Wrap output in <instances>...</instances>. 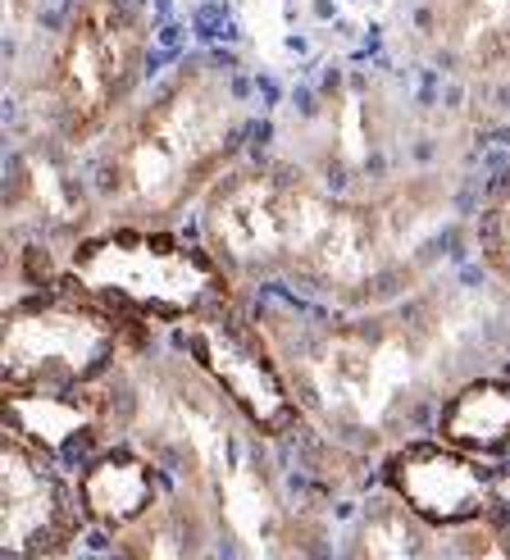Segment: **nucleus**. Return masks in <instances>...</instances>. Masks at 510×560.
<instances>
[{
  "instance_id": "nucleus-10",
  "label": "nucleus",
  "mask_w": 510,
  "mask_h": 560,
  "mask_svg": "<svg viewBox=\"0 0 510 560\" xmlns=\"http://www.w3.org/2000/svg\"><path fill=\"white\" fill-rule=\"evenodd\" d=\"M88 534L73 469L50 460L23 438L0 442V551L19 560L69 556Z\"/></svg>"
},
{
  "instance_id": "nucleus-14",
  "label": "nucleus",
  "mask_w": 510,
  "mask_h": 560,
  "mask_svg": "<svg viewBox=\"0 0 510 560\" xmlns=\"http://www.w3.org/2000/svg\"><path fill=\"white\" fill-rule=\"evenodd\" d=\"M442 46L465 69L488 73L510 50V0H451L442 10Z\"/></svg>"
},
{
  "instance_id": "nucleus-12",
  "label": "nucleus",
  "mask_w": 510,
  "mask_h": 560,
  "mask_svg": "<svg viewBox=\"0 0 510 560\" xmlns=\"http://www.w3.org/2000/svg\"><path fill=\"white\" fill-rule=\"evenodd\" d=\"M429 433L474 456L510 460V365L474 370L451 383L429 419Z\"/></svg>"
},
{
  "instance_id": "nucleus-4",
  "label": "nucleus",
  "mask_w": 510,
  "mask_h": 560,
  "mask_svg": "<svg viewBox=\"0 0 510 560\" xmlns=\"http://www.w3.org/2000/svg\"><path fill=\"white\" fill-rule=\"evenodd\" d=\"M65 278L151 328H183L246 301V288L219 250L178 223L105 219L65 250Z\"/></svg>"
},
{
  "instance_id": "nucleus-3",
  "label": "nucleus",
  "mask_w": 510,
  "mask_h": 560,
  "mask_svg": "<svg viewBox=\"0 0 510 560\" xmlns=\"http://www.w3.org/2000/svg\"><path fill=\"white\" fill-rule=\"evenodd\" d=\"M255 315L269 328L310 424H320L324 438L392 452L415 415L433 419V324L415 305H333V315L260 305Z\"/></svg>"
},
{
  "instance_id": "nucleus-17",
  "label": "nucleus",
  "mask_w": 510,
  "mask_h": 560,
  "mask_svg": "<svg viewBox=\"0 0 510 560\" xmlns=\"http://www.w3.org/2000/svg\"><path fill=\"white\" fill-rule=\"evenodd\" d=\"M478 78H484L488 82V88H492V96L501 101V109H506V115H510V50L501 55V60L488 69V73H478Z\"/></svg>"
},
{
  "instance_id": "nucleus-1",
  "label": "nucleus",
  "mask_w": 510,
  "mask_h": 560,
  "mask_svg": "<svg viewBox=\"0 0 510 560\" xmlns=\"http://www.w3.org/2000/svg\"><path fill=\"white\" fill-rule=\"evenodd\" d=\"M415 191H343L297 160L242 155L196 206V233L242 288L292 283L351 311L406 296L429 273L438 219Z\"/></svg>"
},
{
  "instance_id": "nucleus-13",
  "label": "nucleus",
  "mask_w": 510,
  "mask_h": 560,
  "mask_svg": "<svg viewBox=\"0 0 510 560\" xmlns=\"http://www.w3.org/2000/svg\"><path fill=\"white\" fill-rule=\"evenodd\" d=\"M132 560H187L215 547V506L201 488L174 483L155 511L141 515L124 538L109 542Z\"/></svg>"
},
{
  "instance_id": "nucleus-16",
  "label": "nucleus",
  "mask_w": 510,
  "mask_h": 560,
  "mask_svg": "<svg viewBox=\"0 0 510 560\" xmlns=\"http://www.w3.org/2000/svg\"><path fill=\"white\" fill-rule=\"evenodd\" d=\"M474 256L497 288H510V160L484 191L474 214Z\"/></svg>"
},
{
  "instance_id": "nucleus-6",
  "label": "nucleus",
  "mask_w": 510,
  "mask_h": 560,
  "mask_svg": "<svg viewBox=\"0 0 510 560\" xmlns=\"http://www.w3.org/2000/svg\"><path fill=\"white\" fill-rule=\"evenodd\" d=\"M155 328L96 292L69 283L23 288L0 324L5 383H101L128 374L151 351Z\"/></svg>"
},
{
  "instance_id": "nucleus-15",
  "label": "nucleus",
  "mask_w": 510,
  "mask_h": 560,
  "mask_svg": "<svg viewBox=\"0 0 510 560\" xmlns=\"http://www.w3.org/2000/svg\"><path fill=\"white\" fill-rule=\"evenodd\" d=\"M347 551L351 556H433V551H447V538H442V528L419 520L406 501H396L383 488L370 506H364Z\"/></svg>"
},
{
  "instance_id": "nucleus-9",
  "label": "nucleus",
  "mask_w": 510,
  "mask_h": 560,
  "mask_svg": "<svg viewBox=\"0 0 510 560\" xmlns=\"http://www.w3.org/2000/svg\"><path fill=\"white\" fill-rule=\"evenodd\" d=\"M132 378L115 374L101 383H5L0 415L5 433L23 438L65 469H78L101 446L128 433L132 424Z\"/></svg>"
},
{
  "instance_id": "nucleus-2",
  "label": "nucleus",
  "mask_w": 510,
  "mask_h": 560,
  "mask_svg": "<svg viewBox=\"0 0 510 560\" xmlns=\"http://www.w3.org/2000/svg\"><path fill=\"white\" fill-rule=\"evenodd\" d=\"M251 96L223 55H187L96 142L92 187L105 219L178 223L246 155Z\"/></svg>"
},
{
  "instance_id": "nucleus-8",
  "label": "nucleus",
  "mask_w": 510,
  "mask_h": 560,
  "mask_svg": "<svg viewBox=\"0 0 510 560\" xmlns=\"http://www.w3.org/2000/svg\"><path fill=\"white\" fill-rule=\"evenodd\" d=\"M379 483L442 534L470 524L510 528V460L474 456L438 433L396 442L379 465Z\"/></svg>"
},
{
  "instance_id": "nucleus-11",
  "label": "nucleus",
  "mask_w": 510,
  "mask_h": 560,
  "mask_svg": "<svg viewBox=\"0 0 510 560\" xmlns=\"http://www.w3.org/2000/svg\"><path fill=\"white\" fill-rule=\"evenodd\" d=\"M73 483H78L88 528L101 534L105 542H115L147 511H155L178 479L169 474V465L155 452H147V446H137L128 438H115L73 469Z\"/></svg>"
},
{
  "instance_id": "nucleus-5",
  "label": "nucleus",
  "mask_w": 510,
  "mask_h": 560,
  "mask_svg": "<svg viewBox=\"0 0 510 560\" xmlns=\"http://www.w3.org/2000/svg\"><path fill=\"white\" fill-rule=\"evenodd\" d=\"M151 14L141 0H69L42 73V124L65 151H96L141 96Z\"/></svg>"
},
{
  "instance_id": "nucleus-7",
  "label": "nucleus",
  "mask_w": 510,
  "mask_h": 560,
  "mask_svg": "<svg viewBox=\"0 0 510 560\" xmlns=\"http://www.w3.org/2000/svg\"><path fill=\"white\" fill-rule=\"evenodd\" d=\"M174 332H178L187 365L242 419L251 438L288 442L301 429H310L301 392L288 365H282L269 328L260 324L255 311H246V301L210 311Z\"/></svg>"
}]
</instances>
